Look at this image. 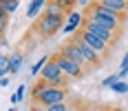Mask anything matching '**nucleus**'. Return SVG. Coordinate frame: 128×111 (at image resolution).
Listing matches in <instances>:
<instances>
[{"instance_id":"obj_23","label":"nucleus","mask_w":128,"mask_h":111,"mask_svg":"<svg viewBox=\"0 0 128 111\" xmlns=\"http://www.w3.org/2000/svg\"><path fill=\"white\" fill-rule=\"evenodd\" d=\"M77 111H90V104H86V102H82V104L77 107Z\"/></svg>"},{"instance_id":"obj_19","label":"nucleus","mask_w":128,"mask_h":111,"mask_svg":"<svg viewBox=\"0 0 128 111\" xmlns=\"http://www.w3.org/2000/svg\"><path fill=\"white\" fill-rule=\"evenodd\" d=\"M90 111H110V104H106V102H97V104H90Z\"/></svg>"},{"instance_id":"obj_18","label":"nucleus","mask_w":128,"mask_h":111,"mask_svg":"<svg viewBox=\"0 0 128 111\" xmlns=\"http://www.w3.org/2000/svg\"><path fill=\"white\" fill-rule=\"evenodd\" d=\"M46 60H49V56H44V58H42V60H40V62H36V64H33V69H31V73L36 76V73H38V71H42V67L46 64Z\"/></svg>"},{"instance_id":"obj_20","label":"nucleus","mask_w":128,"mask_h":111,"mask_svg":"<svg viewBox=\"0 0 128 111\" xmlns=\"http://www.w3.org/2000/svg\"><path fill=\"white\" fill-rule=\"evenodd\" d=\"M117 80H119V78H117V73H115V76H108V78H106V80L102 82V87H113Z\"/></svg>"},{"instance_id":"obj_2","label":"nucleus","mask_w":128,"mask_h":111,"mask_svg":"<svg viewBox=\"0 0 128 111\" xmlns=\"http://www.w3.org/2000/svg\"><path fill=\"white\" fill-rule=\"evenodd\" d=\"M84 16L93 18V20H100L102 25H106L108 29H113V31L122 33V36L126 33L128 13H115V11H110V9H106V7H102V5H97V2L88 0L86 9H84Z\"/></svg>"},{"instance_id":"obj_5","label":"nucleus","mask_w":128,"mask_h":111,"mask_svg":"<svg viewBox=\"0 0 128 111\" xmlns=\"http://www.w3.org/2000/svg\"><path fill=\"white\" fill-rule=\"evenodd\" d=\"M73 38L82 40V42H86V45H88V47L95 51V53H97V56H100L104 62L108 60V58L113 56V51H115L113 47H110V45H108V42L100 40L97 36H93V33H90V31H86V29H77L75 33H73Z\"/></svg>"},{"instance_id":"obj_12","label":"nucleus","mask_w":128,"mask_h":111,"mask_svg":"<svg viewBox=\"0 0 128 111\" xmlns=\"http://www.w3.org/2000/svg\"><path fill=\"white\" fill-rule=\"evenodd\" d=\"M9 58V73H18L20 71V67H22V51H16V53H11V56H7Z\"/></svg>"},{"instance_id":"obj_16","label":"nucleus","mask_w":128,"mask_h":111,"mask_svg":"<svg viewBox=\"0 0 128 111\" xmlns=\"http://www.w3.org/2000/svg\"><path fill=\"white\" fill-rule=\"evenodd\" d=\"M71 104H73V100H71V102H68V100H64V102H60V104H51V107H46L44 111H66Z\"/></svg>"},{"instance_id":"obj_11","label":"nucleus","mask_w":128,"mask_h":111,"mask_svg":"<svg viewBox=\"0 0 128 111\" xmlns=\"http://www.w3.org/2000/svg\"><path fill=\"white\" fill-rule=\"evenodd\" d=\"M66 22H68V25H64V31H66V33H71V31H73V33H75L77 29H80V22H82V16H80V13H68V16H66Z\"/></svg>"},{"instance_id":"obj_1","label":"nucleus","mask_w":128,"mask_h":111,"mask_svg":"<svg viewBox=\"0 0 128 111\" xmlns=\"http://www.w3.org/2000/svg\"><path fill=\"white\" fill-rule=\"evenodd\" d=\"M64 22H66V13L60 7H55L53 2H46L44 11L38 16V20L33 25V33L40 40H51L60 29H64Z\"/></svg>"},{"instance_id":"obj_10","label":"nucleus","mask_w":128,"mask_h":111,"mask_svg":"<svg viewBox=\"0 0 128 111\" xmlns=\"http://www.w3.org/2000/svg\"><path fill=\"white\" fill-rule=\"evenodd\" d=\"M93 2H97L115 13H128V0H93Z\"/></svg>"},{"instance_id":"obj_25","label":"nucleus","mask_w":128,"mask_h":111,"mask_svg":"<svg viewBox=\"0 0 128 111\" xmlns=\"http://www.w3.org/2000/svg\"><path fill=\"white\" fill-rule=\"evenodd\" d=\"M31 111H44V107H36V104H31Z\"/></svg>"},{"instance_id":"obj_22","label":"nucleus","mask_w":128,"mask_h":111,"mask_svg":"<svg viewBox=\"0 0 128 111\" xmlns=\"http://www.w3.org/2000/svg\"><path fill=\"white\" fill-rule=\"evenodd\" d=\"M80 104H82V100H73V104H71L66 111H77V107H80Z\"/></svg>"},{"instance_id":"obj_7","label":"nucleus","mask_w":128,"mask_h":111,"mask_svg":"<svg viewBox=\"0 0 128 111\" xmlns=\"http://www.w3.org/2000/svg\"><path fill=\"white\" fill-rule=\"evenodd\" d=\"M42 80H44L49 87H66V82H68V78H66V76L60 71L58 62L53 60L51 56H49L46 64L42 67Z\"/></svg>"},{"instance_id":"obj_14","label":"nucleus","mask_w":128,"mask_h":111,"mask_svg":"<svg viewBox=\"0 0 128 111\" xmlns=\"http://www.w3.org/2000/svg\"><path fill=\"white\" fill-rule=\"evenodd\" d=\"M42 5H44V0H31V5H29V9H26V16H29V18H36V13L42 9Z\"/></svg>"},{"instance_id":"obj_26","label":"nucleus","mask_w":128,"mask_h":111,"mask_svg":"<svg viewBox=\"0 0 128 111\" xmlns=\"http://www.w3.org/2000/svg\"><path fill=\"white\" fill-rule=\"evenodd\" d=\"M110 111H124L122 107H110Z\"/></svg>"},{"instance_id":"obj_3","label":"nucleus","mask_w":128,"mask_h":111,"mask_svg":"<svg viewBox=\"0 0 128 111\" xmlns=\"http://www.w3.org/2000/svg\"><path fill=\"white\" fill-rule=\"evenodd\" d=\"M80 29H86V31H90L93 36H97L100 40L108 42L113 49H117V45H119V40H122V33H117V31H113V29H108L106 25H102L100 20H93V18H86V16H82Z\"/></svg>"},{"instance_id":"obj_24","label":"nucleus","mask_w":128,"mask_h":111,"mask_svg":"<svg viewBox=\"0 0 128 111\" xmlns=\"http://www.w3.org/2000/svg\"><path fill=\"white\" fill-rule=\"evenodd\" d=\"M9 85V78H0V87H7Z\"/></svg>"},{"instance_id":"obj_9","label":"nucleus","mask_w":128,"mask_h":111,"mask_svg":"<svg viewBox=\"0 0 128 111\" xmlns=\"http://www.w3.org/2000/svg\"><path fill=\"white\" fill-rule=\"evenodd\" d=\"M71 40H73L77 47L82 49V53H84V58H86V62H88V67H90V71H97V69L104 64V60H102V58H100L93 49H90L86 42H82V40H77V38H71Z\"/></svg>"},{"instance_id":"obj_8","label":"nucleus","mask_w":128,"mask_h":111,"mask_svg":"<svg viewBox=\"0 0 128 111\" xmlns=\"http://www.w3.org/2000/svg\"><path fill=\"white\" fill-rule=\"evenodd\" d=\"M60 53H64L66 58H71L73 62H77V64L86 71V76L93 73V71H90V67H88V62H86V58H84V53H82V49L77 47L73 40H68L66 45H62V47H60Z\"/></svg>"},{"instance_id":"obj_27","label":"nucleus","mask_w":128,"mask_h":111,"mask_svg":"<svg viewBox=\"0 0 128 111\" xmlns=\"http://www.w3.org/2000/svg\"><path fill=\"white\" fill-rule=\"evenodd\" d=\"M11 111H13V109H11Z\"/></svg>"},{"instance_id":"obj_4","label":"nucleus","mask_w":128,"mask_h":111,"mask_svg":"<svg viewBox=\"0 0 128 111\" xmlns=\"http://www.w3.org/2000/svg\"><path fill=\"white\" fill-rule=\"evenodd\" d=\"M64 100H68V89H66V87H49L46 85L36 98H31V104L46 109V107H51V104H60Z\"/></svg>"},{"instance_id":"obj_21","label":"nucleus","mask_w":128,"mask_h":111,"mask_svg":"<svg viewBox=\"0 0 128 111\" xmlns=\"http://www.w3.org/2000/svg\"><path fill=\"white\" fill-rule=\"evenodd\" d=\"M22 91H24V87H18V91L11 96V102H20L22 100Z\"/></svg>"},{"instance_id":"obj_13","label":"nucleus","mask_w":128,"mask_h":111,"mask_svg":"<svg viewBox=\"0 0 128 111\" xmlns=\"http://www.w3.org/2000/svg\"><path fill=\"white\" fill-rule=\"evenodd\" d=\"M18 5H20V0H0V7H2L7 13L18 11Z\"/></svg>"},{"instance_id":"obj_17","label":"nucleus","mask_w":128,"mask_h":111,"mask_svg":"<svg viewBox=\"0 0 128 111\" xmlns=\"http://www.w3.org/2000/svg\"><path fill=\"white\" fill-rule=\"evenodd\" d=\"M113 91H117V93H126V91H128V85L124 82V80H117L115 85H113Z\"/></svg>"},{"instance_id":"obj_6","label":"nucleus","mask_w":128,"mask_h":111,"mask_svg":"<svg viewBox=\"0 0 128 111\" xmlns=\"http://www.w3.org/2000/svg\"><path fill=\"white\" fill-rule=\"evenodd\" d=\"M51 58H53L55 62H58L60 71H62V73L66 76L68 80H82V78L86 76V71H84V69H82V67H80L77 62H73L71 58H66L64 53H60V51H55Z\"/></svg>"},{"instance_id":"obj_15","label":"nucleus","mask_w":128,"mask_h":111,"mask_svg":"<svg viewBox=\"0 0 128 111\" xmlns=\"http://www.w3.org/2000/svg\"><path fill=\"white\" fill-rule=\"evenodd\" d=\"M4 73H9V58L0 53V78H4Z\"/></svg>"}]
</instances>
